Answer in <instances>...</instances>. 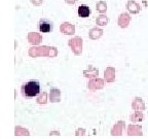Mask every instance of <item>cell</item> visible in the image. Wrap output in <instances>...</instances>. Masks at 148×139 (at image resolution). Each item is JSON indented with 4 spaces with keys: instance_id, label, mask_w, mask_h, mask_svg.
Here are the masks:
<instances>
[{
    "instance_id": "obj_1",
    "label": "cell",
    "mask_w": 148,
    "mask_h": 139,
    "mask_svg": "<svg viewBox=\"0 0 148 139\" xmlns=\"http://www.w3.org/2000/svg\"><path fill=\"white\" fill-rule=\"evenodd\" d=\"M41 92V87L38 81L31 79L22 86V95L26 98H34Z\"/></svg>"
},
{
    "instance_id": "obj_2",
    "label": "cell",
    "mask_w": 148,
    "mask_h": 139,
    "mask_svg": "<svg viewBox=\"0 0 148 139\" xmlns=\"http://www.w3.org/2000/svg\"><path fill=\"white\" fill-rule=\"evenodd\" d=\"M38 29H39V31L42 33H49L53 31V24L49 19H41V20L38 22Z\"/></svg>"
},
{
    "instance_id": "obj_3",
    "label": "cell",
    "mask_w": 148,
    "mask_h": 139,
    "mask_svg": "<svg viewBox=\"0 0 148 139\" xmlns=\"http://www.w3.org/2000/svg\"><path fill=\"white\" fill-rule=\"evenodd\" d=\"M90 14V9L88 5H80L78 7V16L80 18H88Z\"/></svg>"
}]
</instances>
